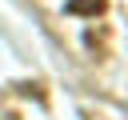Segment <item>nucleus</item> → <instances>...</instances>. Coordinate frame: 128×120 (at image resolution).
Here are the masks:
<instances>
[{
    "instance_id": "1",
    "label": "nucleus",
    "mask_w": 128,
    "mask_h": 120,
    "mask_svg": "<svg viewBox=\"0 0 128 120\" xmlns=\"http://www.w3.org/2000/svg\"><path fill=\"white\" fill-rule=\"evenodd\" d=\"M64 12L68 16H104L108 12V0H68Z\"/></svg>"
}]
</instances>
